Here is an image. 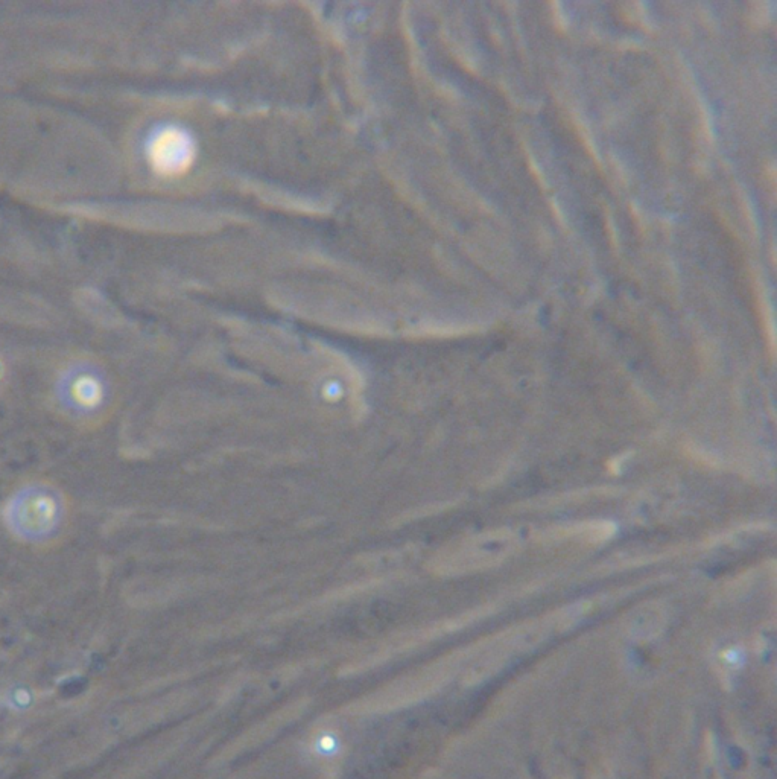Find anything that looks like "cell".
<instances>
[{
	"label": "cell",
	"instance_id": "2",
	"mask_svg": "<svg viewBox=\"0 0 777 779\" xmlns=\"http://www.w3.org/2000/svg\"><path fill=\"white\" fill-rule=\"evenodd\" d=\"M54 398L67 419L92 425L107 416L113 401V385L101 364L90 360L72 361L55 379Z\"/></svg>",
	"mask_w": 777,
	"mask_h": 779
},
{
	"label": "cell",
	"instance_id": "4",
	"mask_svg": "<svg viewBox=\"0 0 777 779\" xmlns=\"http://www.w3.org/2000/svg\"><path fill=\"white\" fill-rule=\"evenodd\" d=\"M5 376V364L4 361L0 360V382L4 381Z\"/></svg>",
	"mask_w": 777,
	"mask_h": 779
},
{
	"label": "cell",
	"instance_id": "3",
	"mask_svg": "<svg viewBox=\"0 0 777 779\" xmlns=\"http://www.w3.org/2000/svg\"><path fill=\"white\" fill-rule=\"evenodd\" d=\"M145 154L157 174L165 177L183 174L195 159L194 137L180 125H160L148 136Z\"/></svg>",
	"mask_w": 777,
	"mask_h": 779
},
{
	"label": "cell",
	"instance_id": "1",
	"mask_svg": "<svg viewBox=\"0 0 777 779\" xmlns=\"http://www.w3.org/2000/svg\"><path fill=\"white\" fill-rule=\"evenodd\" d=\"M63 493L48 483H29L14 492L4 510L5 524L19 541L48 544L66 524Z\"/></svg>",
	"mask_w": 777,
	"mask_h": 779
}]
</instances>
